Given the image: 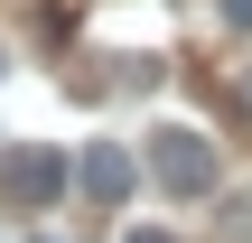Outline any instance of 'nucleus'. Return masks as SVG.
Masks as SVG:
<instances>
[{"label":"nucleus","mask_w":252,"mask_h":243,"mask_svg":"<svg viewBox=\"0 0 252 243\" xmlns=\"http://www.w3.org/2000/svg\"><path fill=\"white\" fill-rule=\"evenodd\" d=\"M234 94H243V112H252V66H243V84H234Z\"/></svg>","instance_id":"6"},{"label":"nucleus","mask_w":252,"mask_h":243,"mask_svg":"<svg viewBox=\"0 0 252 243\" xmlns=\"http://www.w3.org/2000/svg\"><path fill=\"white\" fill-rule=\"evenodd\" d=\"M37 243H56V234H37Z\"/></svg>","instance_id":"8"},{"label":"nucleus","mask_w":252,"mask_h":243,"mask_svg":"<svg viewBox=\"0 0 252 243\" xmlns=\"http://www.w3.org/2000/svg\"><path fill=\"white\" fill-rule=\"evenodd\" d=\"M65 187H75V169H65L47 140H28V150H9V159H0V197H9V206H28V215H47Z\"/></svg>","instance_id":"2"},{"label":"nucleus","mask_w":252,"mask_h":243,"mask_svg":"<svg viewBox=\"0 0 252 243\" xmlns=\"http://www.w3.org/2000/svg\"><path fill=\"white\" fill-rule=\"evenodd\" d=\"M224 9V28H252V0H215Z\"/></svg>","instance_id":"4"},{"label":"nucleus","mask_w":252,"mask_h":243,"mask_svg":"<svg viewBox=\"0 0 252 243\" xmlns=\"http://www.w3.org/2000/svg\"><path fill=\"white\" fill-rule=\"evenodd\" d=\"M122 243H178V234H159V225H131V234H122Z\"/></svg>","instance_id":"5"},{"label":"nucleus","mask_w":252,"mask_h":243,"mask_svg":"<svg viewBox=\"0 0 252 243\" xmlns=\"http://www.w3.org/2000/svg\"><path fill=\"white\" fill-rule=\"evenodd\" d=\"M150 178L168 187V197H215V140L206 131H187V122H159L150 131Z\"/></svg>","instance_id":"1"},{"label":"nucleus","mask_w":252,"mask_h":243,"mask_svg":"<svg viewBox=\"0 0 252 243\" xmlns=\"http://www.w3.org/2000/svg\"><path fill=\"white\" fill-rule=\"evenodd\" d=\"M75 187H84V197H94V206H122V197H131V187H140V159H131V150H122V140H94V150H84V159H75Z\"/></svg>","instance_id":"3"},{"label":"nucleus","mask_w":252,"mask_h":243,"mask_svg":"<svg viewBox=\"0 0 252 243\" xmlns=\"http://www.w3.org/2000/svg\"><path fill=\"white\" fill-rule=\"evenodd\" d=\"M0 75H9V47H0Z\"/></svg>","instance_id":"7"}]
</instances>
